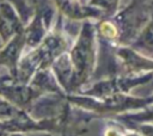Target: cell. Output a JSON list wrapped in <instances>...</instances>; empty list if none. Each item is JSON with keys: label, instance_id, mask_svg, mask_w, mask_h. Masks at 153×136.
<instances>
[{"label": "cell", "instance_id": "cell-1", "mask_svg": "<svg viewBox=\"0 0 153 136\" xmlns=\"http://www.w3.org/2000/svg\"><path fill=\"white\" fill-rule=\"evenodd\" d=\"M69 60L75 74L78 88L87 84L93 75L97 61V33L96 24L92 21H84L81 24L78 38L72 47Z\"/></svg>", "mask_w": 153, "mask_h": 136}, {"label": "cell", "instance_id": "cell-2", "mask_svg": "<svg viewBox=\"0 0 153 136\" xmlns=\"http://www.w3.org/2000/svg\"><path fill=\"white\" fill-rule=\"evenodd\" d=\"M115 55L126 74L153 72V60L136 52L127 45H116Z\"/></svg>", "mask_w": 153, "mask_h": 136}, {"label": "cell", "instance_id": "cell-3", "mask_svg": "<svg viewBox=\"0 0 153 136\" xmlns=\"http://www.w3.org/2000/svg\"><path fill=\"white\" fill-rule=\"evenodd\" d=\"M127 47L153 60V16H151L149 20L146 23L142 30Z\"/></svg>", "mask_w": 153, "mask_h": 136}, {"label": "cell", "instance_id": "cell-4", "mask_svg": "<svg viewBox=\"0 0 153 136\" xmlns=\"http://www.w3.org/2000/svg\"><path fill=\"white\" fill-rule=\"evenodd\" d=\"M116 119L126 125L141 124V123H153V105L131 112H124L116 115Z\"/></svg>", "mask_w": 153, "mask_h": 136}, {"label": "cell", "instance_id": "cell-5", "mask_svg": "<svg viewBox=\"0 0 153 136\" xmlns=\"http://www.w3.org/2000/svg\"><path fill=\"white\" fill-rule=\"evenodd\" d=\"M120 0H90V6L102 12L103 18H109L115 14Z\"/></svg>", "mask_w": 153, "mask_h": 136}]
</instances>
